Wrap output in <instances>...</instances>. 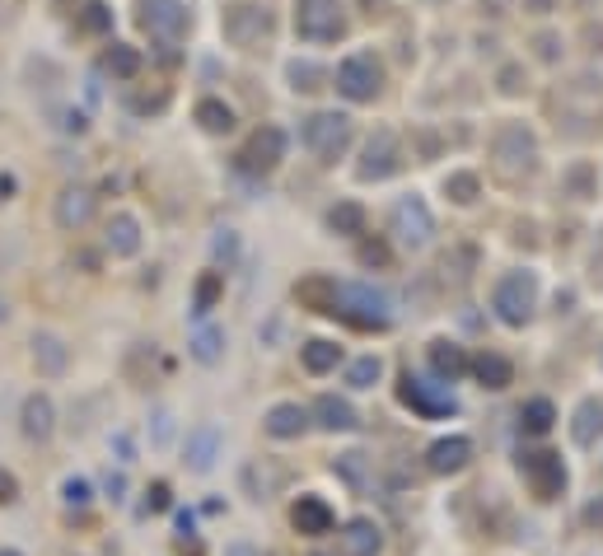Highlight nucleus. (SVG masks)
<instances>
[{
  "mask_svg": "<svg viewBox=\"0 0 603 556\" xmlns=\"http://www.w3.org/2000/svg\"><path fill=\"white\" fill-rule=\"evenodd\" d=\"M300 295H323V314L347 318L351 328H389L393 300L365 281H304Z\"/></svg>",
  "mask_w": 603,
  "mask_h": 556,
  "instance_id": "obj_1",
  "label": "nucleus"
},
{
  "mask_svg": "<svg viewBox=\"0 0 603 556\" xmlns=\"http://www.w3.org/2000/svg\"><path fill=\"white\" fill-rule=\"evenodd\" d=\"M491 308L505 328H524L538 308V276L533 271H505L491 290Z\"/></svg>",
  "mask_w": 603,
  "mask_h": 556,
  "instance_id": "obj_2",
  "label": "nucleus"
},
{
  "mask_svg": "<svg viewBox=\"0 0 603 556\" xmlns=\"http://www.w3.org/2000/svg\"><path fill=\"white\" fill-rule=\"evenodd\" d=\"M296 34L304 42H337L347 34L342 0H296Z\"/></svg>",
  "mask_w": 603,
  "mask_h": 556,
  "instance_id": "obj_3",
  "label": "nucleus"
},
{
  "mask_svg": "<svg viewBox=\"0 0 603 556\" xmlns=\"http://www.w3.org/2000/svg\"><path fill=\"white\" fill-rule=\"evenodd\" d=\"M379 85H384V66L375 52H351L342 66H337V89H342L351 103H369L379 94Z\"/></svg>",
  "mask_w": 603,
  "mask_h": 556,
  "instance_id": "obj_4",
  "label": "nucleus"
},
{
  "mask_svg": "<svg viewBox=\"0 0 603 556\" xmlns=\"http://www.w3.org/2000/svg\"><path fill=\"white\" fill-rule=\"evenodd\" d=\"M304 146L314 150L323 164H332L337 154L351 146V117L347 113H314V117H304Z\"/></svg>",
  "mask_w": 603,
  "mask_h": 556,
  "instance_id": "obj_5",
  "label": "nucleus"
},
{
  "mask_svg": "<svg viewBox=\"0 0 603 556\" xmlns=\"http://www.w3.org/2000/svg\"><path fill=\"white\" fill-rule=\"evenodd\" d=\"M519 472H524V482L533 486L538 501H556L566 491V463H562V454H552V450L519 454Z\"/></svg>",
  "mask_w": 603,
  "mask_h": 556,
  "instance_id": "obj_6",
  "label": "nucleus"
},
{
  "mask_svg": "<svg viewBox=\"0 0 603 556\" xmlns=\"http://www.w3.org/2000/svg\"><path fill=\"white\" fill-rule=\"evenodd\" d=\"M398 164H402L398 136H393L389 127H379V131L365 141V154H361V164H355V178H361V182H384V178L398 174Z\"/></svg>",
  "mask_w": 603,
  "mask_h": 556,
  "instance_id": "obj_7",
  "label": "nucleus"
},
{
  "mask_svg": "<svg viewBox=\"0 0 603 556\" xmlns=\"http://www.w3.org/2000/svg\"><path fill=\"white\" fill-rule=\"evenodd\" d=\"M491 150H497V160L505 174H529L533 160H538V141L533 131H524L519 122H510V127L497 131V141H491Z\"/></svg>",
  "mask_w": 603,
  "mask_h": 556,
  "instance_id": "obj_8",
  "label": "nucleus"
},
{
  "mask_svg": "<svg viewBox=\"0 0 603 556\" xmlns=\"http://www.w3.org/2000/svg\"><path fill=\"white\" fill-rule=\"evenodd\" d=\"M225 454V430L215 421H201L188 430V440H183V463H188V472H211L215 463Z\"/></svg>",
  "mask_w": 603,
  "mask_h": 556,
  "instance_id": "obj_9",
  "label": "nucleus"
},
{
  "mask_svg": "<svg viewBox=\"0 0 603 556\" xmlns=\"http://www.w3.org/2000/svg\"><path fill=\"white\" fill-rule=\"evenodd\" d=\"M393 235H398V243H407V249H426V243H430L436 220H430L422 197H402V202L393 206Z\"/></svg>",
  "mask_w": 603,
  "mask_h": 556,
  "instance_id": "obj_10",
  "label": "nucleus"
},
{
  "mask_svg": "<svg viewBox=\"0 0 603 556\" xmlns=\"http://www.w3.org/2000/svg\"><path fill=\"white\" fill-rule=\"evenodd\" d=\"M141 28L160 42H178L188 28V10L183 0H141Z\"/></svg>",
  "mask_w": 603,
  "mask_h": 556,
  "instance_id": "obj_11",
  "label": "nucleus"
},
{
  "mask_svg": "<svg viewBox=\"0 0 603 556\" xmlns=\"http://www.w3.org/2000/svg\"><path fill=\"white\" fill-rule=\"evenodd\" d=\"M267 28H272V20H267V10L262 5H225V38L235 42V48H253V42H262L267 38Z\"/></svg>",
  "mask_w": 603,
  "mask_h": 556,
  "instance_id": "obj_12",
  "label": "nucleus"
},
{
  "mask_svg": "<svg viewBox=\"0 0 603 556\" xmlns=\"http://www.w3.org/2000/svg\"><path fill=\"white\" fill-rule=\"evenodd\" d=\"M402 403H407L412 412H422V416H450L458 403H454V393L444 389V383L436 379H402Z\"/></svg>",
  "mask_w": 603,
  "mask_h": 556,
  "instance_id": "obj_13",
  "label": "nucleus"
},
{
  "mask_svg": "<svg viewBox=\"0 0 603 556\" xmlns=\"http://www.w3.org/2000/svg\"><path fill=\"white\" fill-rule=\"evenodd\" d=\"M290 523H296V533H304V538H328L337 529V515H332V505L323 496L304 491V496L290 505Z\"/></svg>",
  "mask_w": 603,
  "mask_h": 556,
  "instance_id": "obj_14",
  "label": "nucleus"
},
{
  "mask_svg": "<svg viewBox=\"0 0 603 556\" xmlns=\"http://www.w3.org/2000/svg\"><path fill=\"white\" fill-rule=\"evenodd\" d=\"M337 552L342 556H379L384 552V529L375 519H347L342 529H337Z\"/></svg>",
  "mask_w": 603,
  "mask_h": 556,
  "instance_id": "obj_15",
  "label": "nucleus"
},
{
  "mask_svg": "<svg viewBox=\"0 0 603 556\" xmlns=\"http://www.w3.org/2000/svg\"><path fill=\"white\" fill-rule=\"evenodd\" d=\"M468 463H473V440L468 435H444L426 450V468L436 477H454V472L468 468Z\"/></svg>",
  "mask_w": 603,
  "mask_h": 556,
  "instance_id": "obj_16",
  "label": "nucleus"
},
{
  "mask_svg": "<svg viewBox=\"0 0 603 556\" xmlns=\"http://www.w3.org/2000/svg\"><path fill=\"white\" fill-rule=\"evenodd\" d=\"M20 430H24V440H34V444H48V440H52V430H56V407H52L48 393H28V397H24V407H20Z\"/></svg>",
  "mask_w": 603,
  "mask_h": 556,
  "instance_id": "obj_17",
  "label": "nucleus"
},
{
  "mask_svg": "<svg viewBox=\"0 0 603 556\" xmlns=\"http://www.w3.org/2000/svg\"><path fill=\"white\" fill-rule=\"evenodd\" d=\"M309 416H314V426H318V430H328V435H347V430L361 426L355 407L347 403V397H337V393H323L318 403L309 407Z\"/></svg>",
  "mask_w": 603,
  "mask_h": 556,
  "instance_id": "obj_18",
  "label": "nucleus"
},
{
  "mask_svg": "<svg viewBox=\"0 0 603 556\" xmlns=\"http://www.w3.org/2000/svg\"><path fill=\"white\" fill-rule=\"evenodd\" d=\"M34 365H38V375L42 379H61L71 369V346H66V337H56V332H38L34 342Z\"/></svg>",
  "mask_w": 603,
  "mask_h": 556,
  "instance_id": "obj_19",
  "label": "nucleus"
},
{
  "mask_svg": "<svg viewBox=\"0 0 603 556\" xmlns=\"http://www.w3.org/2000/svg\"><path fill=\"white\" fill-rule=\"evenodd\" d=\"M309 426H314V416H309V407H300V403H276L267 416H262V430H267L272 440H300Z\"/></svg>",
  "mask_w": 603,
  "mask_h": 556,
  "instance_id": "obj_20",
  "label": "nucleus"
},
{
  "mask_svg": "<svg viewBox=\"0 0 603 556\" xmlns=\"http://www.w3.org/2000/svg\"><path fill=\"white\" fill-rule=\"evenodd\" d=\"M426 361H430V375H436V383H458L463 375L473 369V361L463 355V346H454V342H430V351H426Z\"/></svg>",
  "mask_w": 603,
  "mask_h": 556,
  "instance_id": "obj_21",
  "label": "nucleus"
},
{
  "mask_svg": "<svg viewBox=\"0 0 603 556\" xmlns=\"http://www.w3.org/2000/svg\"><path fill=\"white\" fill-rule=\"evenodd\" d=\"M95 220V192L89 188H66L56 197V225L61 229H85Z\"/></svg>",
  "mask_w": 603,
  "mask_h": 556,
  "instance_id": "obj_22",
  "label": "nucleus"
},
{
  "mask_svg": "<svg viewBox=\"0 0 603 556\" xmlns=\"http://www.w3.org/2000/svg\"><path fill=\"white\" fill-rule=\"evenodd\" d=\"M281 160H286V131L281 127H262L249 141V150H243V164L249 168H272Z\"/></svg>",
  "mask_w": 603,
  "mask_h": 556,
  "instance_id": "obj_23",
  "label": "nucleus"
},
{
  "mask_svg": "<svg viewBox=\"0 0 603 556\" xmlns=\"http://www.w3.org/2000/svg\"><path fill=\"white\" fill-rule=\"evenodd\" d=\"M570 440H576L580 450H594L603 440V403L599 397H585L576 407V416H570Z\"/></svg>",
  "mask_w": 603,
  "mask_h": 556,
  "instance_id": "obj_24",
  "label": "nucleus"
},
{
  "mask_svg": "<svg viewBox=\"0 0 603 556\" xmlns=\"http://www.w3.org/2000/svg\"><path fill=\"white\" fill-rule=\"evenodd\" d=\"M103 243H108V253H113V257H136V253H141V225H136V215H113Z\"/></svg>",
  "mask_w": 603,
  "mask_h": 556,
  "instance_id": "obj_25",
  "label": "nucleus"
},
{
  "mask_svg": "<svg viewBox=\"0 0 603 556\" xmlns=\"http://www.w3.org/2000/svg\"><path fill=\"white\" fill-rule=\"evenodd\" d=\"M300 365L309 369V375H332V369L342 365V346L328 342V337H314V342L300 346Z\"/></svg>",
  "mask_w": 603,
  "mask_h": 556,
  "instance_id": "obj_26",
  "label": "nucleus"
},
{
  "mask_svg": "<svg viewBox=\"0 0 603 556\" xmlns=\"http://www.w3.org/2000/svg\"><path fill=\"white\" fill-rule=\"evenodd\" d=\"M473 375L482 379V389H510V383H515V365H510L505 355H497V351H482L473 361Z\"/></svg>",
  "mask_w": 603,
  "mask_h": 556,
  "instance_id": "obj_27",
  "label": "nucleus"
},
{
  "mask_svg": "<svg viewBox=\"0 0 603 556\" xmlns=\"http://www.w3.org/2000/svg\"><path fill=\"white\" fill-rule=\"evenodd\" d=\"M225 328H215V323H201V328L192 332V342H188V351H192V361L197 365H215L225 355Z\"/></svg>",
  "mask_w": 603,
  "mask_h": 556,
  "instance_id": "obj_28",
  "label": "nucleus"
},
{
  "mask_svg": "<svg viewBox=\"0 0 603 556\" xmlns=\"http://www.w3.org/2000/svg\"><path fill=\"white\" fill-rule=\"evenodd\" d=\"M379 379H384V355H361V361L347 365V389H355V393L375 389Z\"/></svg>",
  "mask_w": 603,
  "mask_h": 556,
  "instance_id": "obj_29",
  "label": "nucleus"
},
{
  "mask_svg": "<svg viewBox=\"0 0 603 556\" xmlns=\"http://www.w3.org/2000/svg\"><path fill=\"white\" fill-rule=\"evenodd\" d=\"M519 426L529 430V435H548V430L556 426V407L548 403V397H529L519 412Z\"/></svg>",
  "mask_w": 603,
  "mask_h": 556,
  "instance_id": "obj_30",
  "label": "nucleus"
},
{
  "mask_svg": "<svg viewBox=\"0 0 603 556\" xmlns=\"http://www.w3.org/2000/svg\"><path fill=\"white\" fill-rule=\"evenodd\" d=\"M197 122H201L206 131L221 136V131L235 127V108H225L221 99H201V103H197Z\"/></svg>",
  "mask_w": 603,
  "mask_h": 556,
  "instance_id": "obj_31",
  "label": "nucleus"
},
{
  "mask_svg": "<svg viewBox=\"0 0 603 556\" xmlns=\"http://www.w3.org/2000/svg\"><path fill=\"white\" fill-rule=\"evenodd\" d=\"M328 225L337 229V235H361V229H365V211L355 206V202H342V206L328 211Z\"/></svg>",
  "mask_w": 603,
  "mask_h": 556,
  "instance_id": "obj_32",
  "label": "nucleus"
},
{
  "mask_svg": "<svg viewBox=\"0 0 603 556\" xmlns=\"http://www.w3.org/2000/svg\"><path fill=\"white\" fill-rule=\"evenodd\" d=\"M150 444H154V450H168V444H174V412H168V407L150 412Z\"/></svg>",
  "mask_w": 603,
  "mask_h": 556,
  "instance_id": "obj_33",
  "label": "nucleus"
},
{
  "mask_svg": "<svg viewBox=\"0 0 603 556\" xmlns=\"http://www.w3.org/2000/svg\"><path fill=\"white\" fill-rule=\"evenodd\" d=\"M61 501H66V509H89V501H95V486H89L85 477H66V482H61Z\"/></svg>",
  "mask_w": 603,
  "mask_h": 556,
  "instance_id": "obj_34",
  "label": "nucleus"
},
{
  "mask_svg": "<svg viewBox=\"0 0 603 556\" xmlns=\"http://www.w3.org/2000/svg\"><path fill=\"white\" fill-rule=\"evenodd\" d=\"M444 192H450L458 206H468V202H477V178L473 174H454L450 182H444Z\"/></svg>",
  "mask_w": 603,
  "mask_h": 556,
  "instance_id": "obj_35",
  "label": "nucleus"
},
{
  "mask_svg": "<svg viewBox=\"0 0 603 556\" xmlns=\"http://www.w3.org/2000/svg\"><path fill=\"white\" fill-rule=\"evenodd\" d=\"M337 472H342L351 486H365V454H342L337 458Z\"/></svg>",
  "mask_w": 603,
  "mask_h": 556,
  "instance_id": "obj_36",
  "label": "nucleus"
},
{
  "mask_svg": "<svg viewBox=\"0 0 603 556\" xmlns=\"http://www.w3.org/2000/svg\"><path fill=\"white\" fill-rule=\"evenodd\" d=\"M108 66H113L117 75H136V66H141V56H136L131 48H113V52H108Z\"/></svg>",
  "mask_w": 603,
  "mask_h": 556,
  "instance_id": "obj_37",
  "label": "nucleus"
},
{
  "mask_svg": "<svg viewBox=\"0 0 603 556\" xmlns=\"http://www.w3.org/2000/svg\"><path fill=\"white\" fill-rule=\"evenodd\" d=\"M215 290H221V271H211L206 281L197 286V314H211V304H215Z\"/></svg>",
  "mask_w": 603,
  "mask_h": 556,
  "instance_id": "obj_38",
  "label": "nucleus"
},
{
  "mask_svg": "<svg viewBox=\"0 0 603 556\" xmlns=\"http://www.w3.org/2000/svg\"><path fill=\"white\" fill-rule=\"evenodd\" d=\"M290 80H296V89H323V85H318V80H323V71H318V66H309V61H304V66L296 61V66H290Z\"/></svg>",
  "mask_w": 603,
  "mask_h": 556,
  "instance_id": "obj_39",
  "label": "nucleus"
},
{
  "mask_svg": "<svg viewBox=\"0 0 603 556\" xmlns=\"http://www.w3.org/2000/svg\"><path fill=\"white\" fill-rule=\"evenodd\" d=\"M103 491H108L113 501H127V477H122V472H108V477H103Z\"/></svg>",
  "mask_w": 603,
  "mask_h": 556,
  "instance_id": "obj_40",
  "label": "nucleus"
},
{
  "mask_svg": "<svg viewBox=\"0 0 603 556\" xmlns=\"http://www.w3.org/2000/svg\"><path fill=\"white\" fill-rule=\"evenodd\" d=\"M14 501H20V482L0 468V505H14Z\"/></svg>",
  "mask_w": 603,
  "mask_h": 556,
  "instance_id": "obj_41",
  "label": "nucleus"
},
{
  "mask_svg": "<svg viewBox=\"0 0 603 556\" xmlns=\"http://www.w3.org/2000/svg\"><path fill=\"white\" fill-rule=\"evenodd\" d=\"M154 509H168V486H164V482H154V486H150V501H146V515H154Z\"/></svg>",
  "mask_w": 603,
  "mask_h": 556,
  "instance_id": "obj_42",
  "label": "nucleus"
},
{
  "mask_svg": "<svg viewBox=\"0 0 603 556\" xmlns=\"http://www.w3.org/2000/svg\"><path fill=\"white\" fill-rule=\"evenodd\" d=\"M225 556H262L249 538H235V543H225Z\"/></svg>",
  "mask_w": 603,
  "mask_h": 556,
  "instance_id": "obj_43",
  "label": "nucleus"
},
{
  "mask_svg": "<svg viewBox=\"0 0 603 556\" xmlns=\"http://www.w3.org/2000/svg\"><path fill=\"white\" fill-rule=\"evenodd\" d=\"M235 249H239V243H235V235L225 229V235L215 239V257H225V262H229V257H235Z\"/></svg>",
  "mask_w": 603,
  "mask_h": 556,
  "instance_id": "obj_44",
  "label": "nucleus"
},
{
  "mask_svg": "<svg viewBox=\"0 0 603 556\" xmlns=\"http://www.w3.org/2000/svg\"><path fill=\"white\" fill-rule=\"evenodd\" d=\"M585 523H590V529H603V496L585 505Z\"/></svg>",
  "mask_w": 603,
  "mask_h": 556,
  "instance_id": "obj_45",
  "label": "nucleus"
},
{
  "mask_svg": "<svg viewBox=\"0 0 603 556\" xmlns=\"http://www.w3.org/2000/svg\"><path fill=\"white\" fill-rule=\"evenodd\" d=\"M85 28H108V5H89Z\"/></svg>",
  "mask_w": 603,
  "mask_h": 556,
  "instance_id": "obj_46",
  "label": "nucleus"
},
{
  "mask_svg": "<svg viewBox=\"0 0 603 556\" xmlns=\"http://www.w3.org/2000/svg\"><path fill=\"white\" fill-rule=\"evenodd\" d=\"M113 444H117V454H122V463H131V440H127V435H113Z\"/></svg>",
  "mask_w": 603,
  "mask_h": 556,
  "instance_id": "obj_47",
  "label": "nucleus"
},
{
  "mask_svg": "<svg viewBox=\"0 0 603 556\" xmlns=\"http://www.w3.org/2000/svg\"><path fill=\"white\" fill-rule=\"evenodd\" d=\"M10 318V304H5V295H0V323H5Z\"/></svg>",
  "mask_w": 603,
  "mask_h": 556,
  "instance_id": "obj_48",
  "label": "nucleus"
},
{
  "mask_svg": "<svg viewBox=\"0 0 603 556\" xmlns=\"http://www.w3.org/2000/svg\"><path fill=\"white\" fill-rule=\"evenodd\" d=\"M0 556H24L20 547H0Z\"/></svg>",
  "mask_w": 603,
  "mask_h": 556,
  "instance_id": "obj_49",
  "label": "nucleus"
},
{
  "mask_svg": "<svg viewBox=\"0 0 603 556\" xmlns=\"http://www.w3.org/2000/svg\"><path fill=\"white\" fill-rule=\"evenodd\" d=\"M599 369H603V346H599Z\"/></svg>",
  "mask_w": 603,
  "mask_h": 556,
  "instance_id": "obj_50",
  "label": "nucleus"
}]
</instances>
